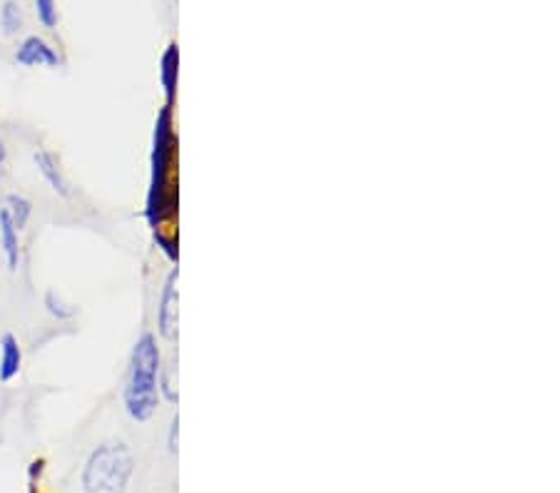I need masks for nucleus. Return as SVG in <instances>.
<instances>
[{"label":"nucleus","instance_id":"4","mask_svg":"<svg viewBox=\"0 0 560 493\" xmlns=\"http://www.w3.org/2000/svg\"><path fill=\"white\" fill-rule=\"evenodd\" d=\"M177 282H179V269H173V272L167 274L165 286H162L160 307H158V331L162 339H167V342H173L177 337V319H179Z\"/></svg>","mask_w":560,"mask_h":493},{"label":"nucleus","instance_id":"11","mask_svg":"<svg viewBox=\"0 0 560 493\" xmlns=\"http://www.w3.org/2000/svg\"><path fill=\"white\" fill-rule=\"evenodd\" d=\"M25 25V15H23V8L21 3H15V0H5L3 8H0V28H3V35H18L23 31Z\"/></svg>","mask_w":560,"mask_h":493},{"label":"nucleus","instance_id":"6","mask_svg":"<svg viewBox=\"0 0 560 493\" xmlns=\"http://www.w3.org/2000/svg\"><path fill=\"white\" fill-rule=\"evenodd\" d=\"M33 163H35V167H38V173L43 175L45 183H48L50 190L56 192L58 197H62V200H68L72 190H70V183H68L66 173H62L58 155H52L50 150H35L33 152Z\"/></svg>","mask_w":560,"mask_h":493},{"label":"nucleus","instance_id":"5","mask_svg":"<svg viewBox=\"0 0 560 493\" xmlns=\"http://www.w3.org/2000/svg\"><path fill=\"white\" fill-rule=\"evenodd\" d=\"M15 62L23 68H60V56L52 45L40 35H28L15 48Z\"/></svg>","mask_w":560,"mask_h":493},{"label":"nucleus","instance_id":"13","mask_svg":"<svg viewBox=\"0 0 560 493\" xmlns=\"http://www.w3.org/2000/svg\"><path fill=\"white\" fill-rule=\"evenodd\" d=\"M35 11H38V21L45 28H56L58 25V0H35Z\"/></svg>","mask_w":560,"mask_h":493},{"label":"nucleus","instance_id":"10","mask_svg":"<svg viewBox=\"0 0 560 493\" xmlns=\"http://www.w3.org/2000/svg\"><path fill=\"white\" fill-rule=\"evenodd\" d=\"M5 212L11 214V220H13V224L18 227V232H23L25 227H28V222H31L33 202L28 200V197H23V195H8L5 197Z\"/></svg>","mask_w":560,"mask_h":493},{"label":"nucleus","instance_id":"14","mask_svg":"<svg viewBox=\"0 0 560 493\" xmlns=\"http://www.w3.org/2000/svg\"><path fill=\"white\" fill-rule=\"evenodd\" d=\"M5 165H8V150H5L3 134H0V185H3V177H5Z\"/></svg>","mask_w":560,"mask_h":493},{"label":"nucleus","instance_id":"8","mask_svg":"<svg viewBox=\"0 0 560 493\" xmlns=\"http://www.w3.org/2000/svg\"><path fill=\"white\" fill-rule=\"evenodd\" d=\"M0 249H3L8 269L15 272V269L21 267V232H18L5 208L0 210Z\"/></svg>","mask_w":560,"mask_h":493},{"label":"nucleus","instance_id":"9","mask_svg":"<svg viewBox=\"0 0 560 493\" xmlns=\"http://www.w3.org/2000/svg\"><path fill=\"white\" fill-rule=\"evenodd\" d=\"M177 75H179V50H177V43H170L160 60V80H162V87H165V101H167L165 105L175 103Z\"/></svg>","mask_w":560,"mask_h":493},{"label":"nucleus","instance_id":"7","mask_svg":"<svg viewBox=\"0 0 560 493\" xmlns=\"http://www.w3.org/2000/svg\"><path fill=\"white\" fill-rule=\"evenodd\" d=\"M23 369V347L15 334L0 337V384H11Z\"/></svg>","mask_w":560,"mask_h":493},{"label":"nucleus","instance_id":"3","mask_svg":"<svg viewBox=\"0 0 560 493\" xmlns=\"http://www.w3.org/2000/svg\"><path fill=\"white\" fill-rule=\"evenodd\" d=\"M175 160V122H173V105H165L158 115L155 122V145H152V183H150V200L148 214L155 222L165 208V190L167 177L173 169Z\"/></svg>","mask_w":560,"mask_h":493},{"label":"nucleus","instance_id":"1","mask_svg":"<svg viewBox=\"0 0 560 493\" xmlns=\"http://www.w3.org/2000/svg\"><path fill=\"white\" fill-rule=\"evenodd\" d=\"M160 372H162V354L158 347V337L152 331L135 342L128 366V382H125L122 401L128 414L135 421H150L158 411L160 403Z\"/></svg>","mask_w":560,"mask_h":493},{"label":"nucleus","instance_id":"12","mask_svg":"<svg viewBox=\"0 0 560 493\" xmlns=\"http://www.w3.org/2000/svg\"><path fill=\"white\" fill-rule=\"evenodd\" d=\"M43 304H45V309H48L50 317H56V319H60V321L75 317V307H72V304H68L66 300H62L58 292L50 290L48 294H45Z\"/></svg>","mask_w":560,"mask_h":493},{"label":"nucleus","instance_id":"2","mask_svg":"<svg viewBox=\"0 0 560 493\" xmlns=\"http://www.w3.org/2000/svg\"><path fill=\"white\" fill-rule=\"evenodd\" d=\"M135 461L125 444L97 446L85 463L83 486L88 493H125L132 477Z\"/></svg>","mask_w":560,"mask_h":493}]
</instances>
